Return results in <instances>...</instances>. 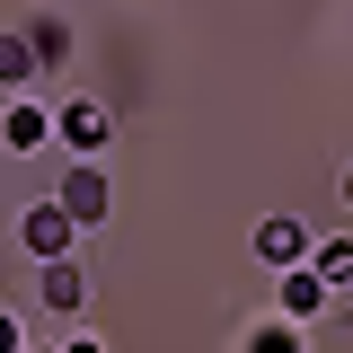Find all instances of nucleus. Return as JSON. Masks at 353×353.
I'll list each match as a JSON object with an SVG mask.
<instances>
[{
    "instance_id": "f03ea898",
    "label": "nucleus",
    "mask_w": 353,
    "mask_h": 353,
    "mask_svg": "<svg viewBox=\"0 0 353 353\" xmlns=\"http://www.w3.org/2000/svg\"><path fill=\"white\" fill-rule=\"evenodd\" d=\"M36 301L53 309V318H80V309H88V265H80V248L36 265Z\"/></svg>"
},
{
    "instance_id": "1a4fd4ad",
    "label": "nucleus",
    "mask_w": 353,
    "mask_h": 353,
    "mask_svg": "<svg viewBox=\"0 0 353 353\" xmlns=\"http://www.w3.org/2000/svg\"><path fill=\"white\" fill-rule=\"evenodd\" d=\"M248 345L256 353H301V318H283V309L274 318H248Z\"/></svg>"
},
{
    "instance_id": "f8f14e48",
    "label": "nucleus",
    "mask_w": 353,
    "mask_h": 353,
    "mask_svg": "<svg viewBox=\"0 0 353 353\" xmlns=\"http://www.w3.org/2000/svg\"><path fill=\"white\" fill-rule=\"evenodd\" d=\"M336 194H345V212H353V159H345V176H336Z\"/></svg>"
},
{
    "instance_id": "423d86ee",
    "label": "nucleus",
    "mask_w": 353,
    "mask_h": 353,
    "mask_svg": "<svg viewBox=\"0 0 353 353\" xmlns=\"http://www.w3.org/2000/svg\"><path fill=\"white\" fill-rule=\"evenodd\" d=\"M0 141H9V150H44V141H62V115L36 106V97H18V106L0 115Z\"/></svg>"
},
{
    "instance_id": "f257e3e1",
    "label": "nucleus",
    "mask_w": 353,
    "mask_h": 353,
    "mask_svg": "<svg viewBox=\"0 0 353 353\" xmlns=\"http://www.w3.org/2000/svg\"><path fill=\"white\" fill-rule=\"evenodd\" d=\"M18 248H27V256H71V248H80V212H71V203H62V194H44V203H27V212H18Z\"/></svg>"
},
{
    "instance_id": "39448f33",
    "label": "nucleus",
    "mask_w": 353,
    "mask_h": 353,
    "mask_svg": "<svg viewBox=\"0 0 353 353\" xmlns=\"http://www.w3.org/2000/svg\"><path fill=\"white\" fill-rule=\"evenodd\" d=\"M336 301V283H327V274H318V265H283V274H274V309H283V318H318V309Z\"/></svg>"
},
{
    "instance_id": "0eeeda50",
    "label": "nucleus",
    "mask_w": 353,
    "mask_h": 353,
    "mask_svg": "<svg viewBox=\"0 0 353 353\" xmlns=\"http://www.w3.org/2000/svg\"><path fill=\"white\" fill-rule=\"evenodd\" d=\"M309 248H318V239H309L301 221L292 212H274V221H256V256L274 265V274H283V265H309Z\"/></svg>"
},
{
    "instance_id": "9b49d317",
    "label": "nucleus",
    "mask_w": 353,
    "mask_h": 353,
    "mask_svg": "<svg viewBox=\"0 0 353 353\" xmlns=\"http://www.w3.org/2000/svg\"><path fill=\"white\" fill-rule=\"evenodd\" d=\"M309 265H318L327 283H353V230H345V239H318V248H309Z\"/></svg>"
},
{
    "instance_id": "6e6552de",
    "label": "nucleus",
    "mask_w": 353,
    "mask_h": 353,
    "mask_svg": "<svg viewBox=\"0 0 353 353\" xmlns=\"http://www.w3.org/2000/svg\"><path fill=\"white\" fill-rule=\"evenodd\" d=\"M36 71H44V62H36V36H27V27H18V36H0V80H9V88H27Z\"/></svg>"
},
{
    "instance_id": "7ed1b4c3",
    "label": "nucleus",
    "mask_w": 353,
    "mask_h": 353,
    "mask_svg": "<svg viewBox=\"0 0 353 353\" xmlns=\"http://www.w3.org/2000/svg\"><path fill=\"white\" fill-rule=\"evenodd\" d=\"M53 115H62V150H71V159H97V150H106V132H115L106 97H62Z\"/></svg>"
},
{
    "instance_id": "20e7f679",
    "label": "nucleus",
    "mask_w": 353,
    "mask_h": 353,
    "mask_svg": "<svg viewBox=\"0 0 353 353\" xmlns=\"http://www.w3.org/2000/svg\"><path fill=\"white\" fill-rule=\"evenodd\" d=\"M53 194H62V203L80 212V230H97V221L115 212V185H106V168H97V159H71V168H62V185H53Z\"/></svg>"
},
{
    "instance_id": "9d476101",
    "label": "nucleus",
    "mask_w": 353,
    "mask_h": 353,
    "mask_svg": "<svg viewBox=\"0 0 353 353\" xmlns=\"http://www.w3.org/2000/svg\"><path fill=\"white\" fill-rule=\"evenodd\" d=\"M27 36H36V62H44V71H62V62H71V27H62V18H36Z\"/></svg>"
}]
</instances>
